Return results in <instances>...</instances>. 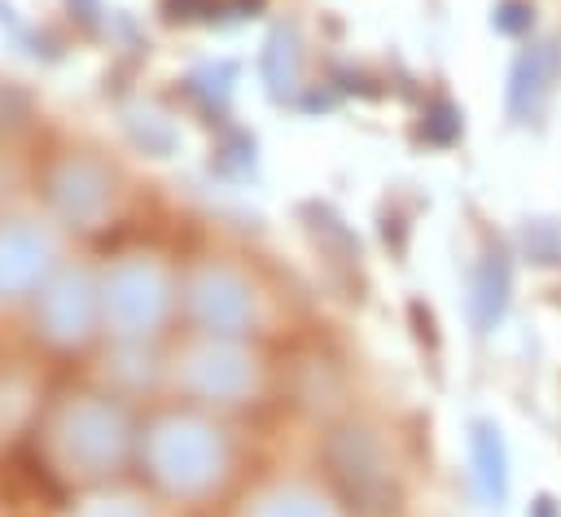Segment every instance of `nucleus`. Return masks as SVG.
I'll list each match as a JSON object with an SVG mask.
<instances>
[{
	"label": "nucleus",
	"instance_id": "1",
	"mask_svg": "<svg viewBox=\"0 0 561 517\" xmlns=\"http://www.w3.org/2000/svg\"><path fill=\"white\" fill-rule=\"evenodd\" d=\"M557 79H561V39H530L508 70V92H504L508 118L513 123L539 118L557 92Z\"/></svg>",
	"mask_w": 561,
	"mask_h": 517
},
{
	"label": "nucleus",
	"instance_id": "2",
	"mask_svg": "<svg viewBox=\"0 0 561 517\" xmlns=\"http://www.w3.org/2000/svg\"><path fill=\"white\" fill-rule=\"evenodd\" d=\"M193 302L202 311V324L210 333H219V337L250 333V324H254V289L232 267H210L193 285Z\"/></svg>",
	"mask_w": 561,
	"mask_h": 517
},
{
	"label": "nucleus",
	"instance_id": "3",
	"mask_svg": "<svg viewBox=\"0 0 561 517\" xmlns=\"http://www.w3.org/2000/svg\"><path fill=\"white\" fill-rule=\"evenodd\" d=\"M469 460H473V491L486 508L508 499V447L495 421H473L469 429Z\"/></svg>",
	"mask_w": 561,
	"mask_h": 517
},
{
	"label": "nucleus",
	"instance_id": "4",
	"mask_svg": "<svg viewBox=\"0 0 561 517\" xmlns=\"http://www.w3.org/2000/svg\"><path fill=\"white\" fill-rule=\"evenodd\" d=\"M508 298H513V263H508V250L495 245V250L482 254V263L473 272V298H469L473 329L478 333H491L504 320Z\"/></svg>",
	"mask_w": 561,
	"mask_h": 517
},
{
	"label": "nucleus",
	"instance_id": "5",
	"mask_svg": "<svg viewBox=\"0 0 561 517\" xmlns=\"http://www.w3.org/2000/svg\"><path fill=\"white\" fill-rule=\"evenodd\" d=\"M206 364V381H202V394L210 403H241L250 390H254V359H245L237 346H215L210 355H202Z\"/></svg>",
	"mask_w": 561,
	"mask_h": 517
},
{
	"label": "nucleus",
	"instance_id": "6",
	"mask_svg": "<svg viewBox=\"0 0 561 517\" xmlns=\"http://www.w3.org/2000/svg\"><path fill=\"white\" fill-rule=\"evenodd\" d=\"M250 517H337V513L311 486H276L259 499V508Z\"/></svg>",
	"mask_w": 561,
	"mask_h": 517
},
{
	"label": "nucleus",
	"instance_id": "7",
	"mask_svg": "<svg viewBox=\"0 0 561 517\" xmlns=\"http://www.w3.org/2000/svg\"><path fill=\"white\" fill-rule=\"evenodd\" d=\"M491 26L500 31V35H526L530 26H535V9L526 4V0H500L495 4V13H491Z\"/></svg>",
	"mask_w": 561,
	"mask_h": 517
},
{
	"label": "nucleus",
	"instance_id": "8",
	"mask_svg": "<svg viewBox=\"0 0 561 517\" xmlns=\"http://www.w3.org/2000/svg\"><path fill=\"white\" fill-rule=\"evenodd\" d=\"M530 517H561V508H557V499H552V495H535Z\"/></svg>",
	"mask_w": 561,
	"mask_h": 517
}]
</instances>
